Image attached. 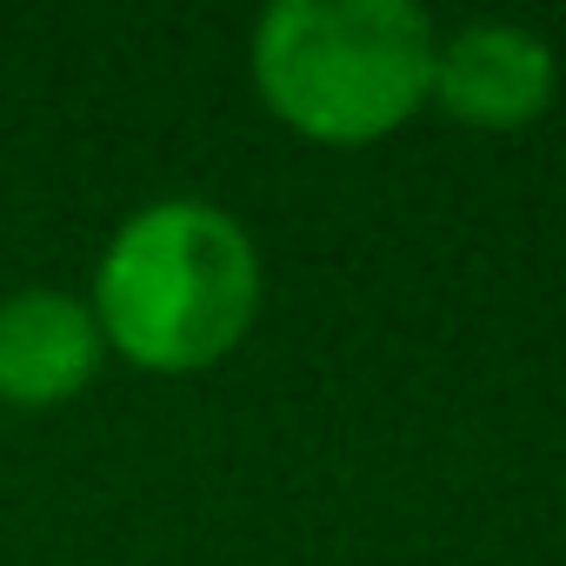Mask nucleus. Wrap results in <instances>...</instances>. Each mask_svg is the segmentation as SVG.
Returning a JSON list of instances; mask_svg holds the SVG:
<instances>
[{
    "mask_svg": "<svg viewBox=\"0 0 566 566\" xmlns=\"http://www.w3.org/2000/svg\"><path fill=\"white\" fill-rule=\"evenodd\" d=\"M260 307V253L213 200H154L120 220L94 273V321L134 367H213Z\"/></svg>",
    "mask_w": 566,
    "mask_h": 566,
    "instance_id": "1",
    "label": "nucleus"
},
{
    "mask_svg": "<svg viewBox=\"0 0 566 566\" xmlns=\"http://www.w3.org/2000/svg\"><path fill=\"white\" fill-rule=\"evenodd\" d=\"M433 21L413 0H273L253 21V87L307 140H380L433 94Z\"/></svg>",
    "mask_w": 566,
    "mask_h": 566,
    "instance_id": "2",
    "label": "nucleus"
},
{
    "mask_svg": "<svg viewBox=\"0 0 566 566\" xmlns=\"http://www.w3.org/2000/svg\"><path fill=\"white\" fill-rule=\"evenodd\" d=\"M433 101L467 127H526L553 101V48L520 21H473L440 41Z\"/></svg>",
    "mask_w": 566,
    "mask_h": 566,
    "instance_id": "3",
    "label": "nucleus"
},
{
    "mask_svg": "<svg viewBox=\"0 0 566 566\" xmlns=\"http://www.w3.org/2000/svg\"><path fill=\"white\" fill-rule=\"evenodd\" d=\"M101 367V321L87 301L54 287H21L0 301V400L54 407Z\"/></svg>",
    "mask_w": 566,
    "mask_h": 566,
    "instance_id": "4",
    "label": "nucleus"
}]
</instances>
